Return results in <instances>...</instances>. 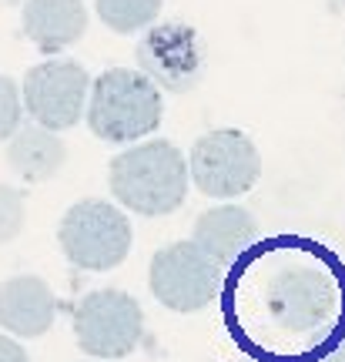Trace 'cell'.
<instances>
[{"mask_svg":"<svg viewBox=\"0 0 345 362\" xmlns=\"http://www.w3.org/2000/svg\"><path fill=\"white\" fill-rule=\"evenodd\" d=\"M235 362H255V359H235Z\"/></svg>","mask_w":345,"mask_h":362,"instance_id":"cell-19","label":"cell"},{"mask_svg":"<svg viewBox=\"0 0 345 362\" xmlns=\"http://www.w3.org/2000/svg\"><path fill=\"white\" fill-rule=\"evenodd\" d=\"M21 24L34 47L54 54L88 34V7L81 0H27Z\"/></svg>","mask_w":345,"mask_h":362,"instance_id":"cell-10","label":"cell"},{"mask_svg":"<svg viewBox=\"0 0 345 362\" xmlns=\"http://www.w3.org/2000/svg\"><path fill=\"white\" fill-rule=\"evenodd\" d=\"M255 235H258V225L248 208L215 205L198 215V221L192 228V242L205 252L208 259H215L225 269L255 242Z\"/></svg>","mask_w":345,"mask_h":362,"instance_id":"cell-11","label":"cell"},{"mask_svg":"<svg viewBox=\"0 0 345 362\" xmlns=\"http://www.w3.org/2000/svg\"><path fill=\"white\" fill-rule=\"evenodd\" d=\"M21 128V88L17 81L0 74V141H7Z\"/></svg>","mask_w":345,"mask_h":362,"instance_id":"cell-15","label":"cell"},{"mask_svg":"<svg viewBox=\"0 0 345 362\" xmlns=\"http://www.w3.org/2000/svg\"><path fill=\"white\" fill-rule=\"evenodd\" d=\"M90 362H104V359H90Z\"/></svg>","mask_w":345,"mask_h":362,"instance_id":"cell-20","label":"cell"},{"mask_svg":"<svg viewBox=\"0 0 345 362\" xmlns=\"http://www.w3.org/2000/svg\"><path fill=\"white\" fill-rule=\"evenodd\" d=\"M165 0H94V11L115 34H138L154 24Z\"/></svg>","mask_w":345,"mask_h":362,"instance_id":"cell-13","label":"cell"},{"mask_svg":"<svg viewBox=\"0 0 345 362\" xmlns=\"http://www.w3.org/2000/svg\"><path fill=\"white\" fill-rule=\"evenodd\" d=\"M84 117L101 141L128 144L151 138L161 128L165 101H161V90L141 71L107 67L98 81H90Z\"/></svg>","mask_w":345,"mask_h":362,"instance_id":"cell-2","label":"cell"},{"mask_svg":"<svg viewBox=\"0 0 345 362\" xmlns=\"http://www.w3.org/2000/svg\"><path fill=\"white\" fill-rule=\"evenodd\" d=\"M90 78L74 61H40L24 74V111L34 124L51 131H67L81 124L88 107Z\"/></svg>","mask_w":345,"mask_h":362,"instance_id":"cell-8","label":"cell"},{"mask_svg":"<svg viewBox=\"0 0 345 362\" xmlns=\"http://www.w3.org/2000/svg\"><path fill=\"white\" fill-rule=\"evenodd\" d=\"M144 336V312L138 298L117 288L88 292L74 305V339L84 356L124 359L138 349Z\"/></svg>","mask_w":345,"mask_h":362,"instance_id":"cell-5","label":"cell"},{"mask_svg":"<svg viewBox=\"0 0 345 362\" xmlns=\"http://www.w3.org/2000/svg\"><path fill=\"white\" fill-rule=\"evenodd\" d=\"M148 285L168 312H201L218 298L221 265L208 259L194 242H171L154 252Z\"/></svg>","mask_w":345,"mask_h":362,"instance_id":"cell-6","label":"cell"},{"mask_svg":"<svg viewBox=\"0 0 345 362\" xmlns=\"http://www.w3.org/2000/svg\"><path fill=\"white\" fill-rule=\"evenodd\" d=\"M27 225V198L13 185L0 181V245L13 242Z\"/></svg>","mask_w":345,"mask_h":362,"instance_id":"cell-14","label":"cell"},{"mask_svg":"<svg viewBox=\"0 0 345 362\" xmlns=\"http://www.w3.org/2000/svg\"><path fill=\"white\" fill-rule=\"evenodd\" d=\"M134 232L128 215L104 198H81L57 225V245L71 265L84 272H111L128 259Z\"/></svg>","mask_w":345,"mask_h":362,"instance_id":"cell-3","label":"cell"},{"mask_svg":"<svg viewBox=\"0 0 345 362\" xmlns=\"http://www.w3.org/2000/svg\"><path fill=\"white\" fill-rule=\"evenodd\" d=\"M107 188L134 215H171L188 198V158L171 141H138L111 158Z\"/></svg>","mask_w":345,"mask_h":362,"instance_id":"cell-1","label":"cell"},{"mask_svg":"<svg viewBox=\"0 0 345 362\" xmlns=\"http://www.w3.org/2000/svg\"><path fill=\"white\" fill-rule=\"evenodd\" d=\"M57 319V298L37 275H13L0 282V329L17 339H37Z\"/></svg>","mask_w":345,"mask_h":362,"instance_id":"cell-9","label":"cell"},{"mask_svg":"<svg viewBox=\"0 0 345 362\" xmlns=\"http://www.w3.org/2000/svg\"><path fill=\"white\" fill-rule=\"evenodd\" d=\"M262 178V155L255 141L235 128H218L201 134L188 155V181L208 198H238L248 194Z\"/></svg>","mask_w":345,"mask_h":362,"instance_id":"cell-4","label":"cell"},{"mask_svg":"<svg viewBox=\"0 0 345 362\" xmlns=\"http://www.w3.org/2000/svg\"><path fill=\"white\" fill-rule=\"evenodd\" d=\"M325 4H329L332 11H345V0H325Z\"/></svg>","mask_w":345,"mask_h":362,"instance_id":"cell-18","label":"cell"},{"mask_svg":"<svg viewBox=\"0 0 345 362\" xmlns=\"http://www.w3.org/2000/svg\"><path fill=\"white\" fill-rule=\"evenodd\" d=\"M7 141H11L7 144L11 168L24 181H34V185H44V181L57 178L67 161V144L57 138V131L40 128V124L17 128Z\"/></svg>","mask_w":345,"mask_h":362,"instance_id":"cell-12","label":"cell"},{"mask_svg":"<svg viewBox=\"0 0 345 362\" xmlns=\"http://www.w3.org/2000/svg\"><path fill=\"white\" fill-rule=\"evenodd\" d=\"M319 362H345V336H342V342H339V346H332V349L325 352Z\"/></svg>","mask_w":345,"mask_h":362,"instance_id":"cell-17","label":"cell"},{"mask_svg":"<svg viewBox=\"0 0 345 362\" xmlns=\"http://www.w3.org/2000/svg\"><path fill=\"white\" fill-rule=\"evenodd\" d=\"M144 30L148 34H141L134 47L141 74L158 90H171V94H188L198 88L205 78V47L198 30L178 21L151 24Z\"/></svg>","mask_w":345,"mask_h":362,"instance_id":"cell-7","label":"cell"},{"mask_svg":"<svg viewBox=\"0 0 345 362\" xmlns=\"http://www.w3.org/2000/svg\"><path fill=\"white\" fill-rule=\"evenodd\" d=\"M0 362H30L27 359L24 346L11 336H0Z\"/></svg>","mask_w":345,"mask_h":362,"instance_id":"cell-16","label":"cell"}]
</instances>
